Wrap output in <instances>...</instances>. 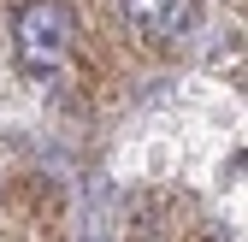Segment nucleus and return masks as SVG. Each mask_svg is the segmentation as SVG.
<instances>
[{"label": "nucleus", "mask_w": 248, "mask_h": 242, "mask_svg": "<svg viewBox=\"0 0 248 242\" xmlns=\"http://www.w3.org/2000/svg\"><path fill=\"white\" fill-rule=\"evenodd\" d=\"M12 47H18V65L24 71L47 77L59 59H65V47H71V12H65V0H30V6L18 12Z\"/></svg>", "instance_id": "f257e3e1"}, {"label": "nucleus", "mask_w": 248, "mask_h": 242, "mask_svg": "<svg viewBox=\"0 0 248 242\" xmlns=\"http://www.w3.org/2000/svg\"><path fill=\"white\" fill-rule=\"evenodd\" d=\"M124 18L136 30H148V36H177L195 18V6L189 0H124Z\"/></svg>", "instance_id": "f03ea898"}]
</instances>
